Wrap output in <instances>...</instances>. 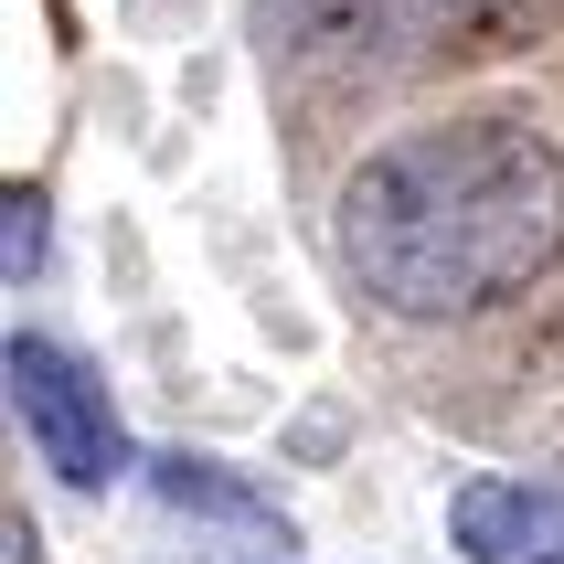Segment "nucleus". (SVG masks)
<instances>
[{
    "label": "nucleus",
    "mask_w": 564,
    "mask_h": 564,
    "mask_svg": "<svg viewBox=\"0 0 564 564\" xmlns=\"http://www.w3.org/2000/svg\"><path fill=\"white\" fill-rule=\"evenodd\" d=\"M341 267L394 319H458L533 288L564 246V160L522 118H437L341 182Z\"/></svg>",
    "instance_id": "1"
},
{
    "label": "nucleus",
    "mask_w": 564,
    "mask_h": 564,
    "mask_svg": "<svg viewBox=\"0 0 564 564\" xmlns=\"http://www.w3.org/2000/svg\"><path fill=\"white\" fill-rule=\"evenodd\" d=\"M11 405H22L43 469H64L75 490H107V479L128 469V426H118V405H107V383L64 341H43V330L11 341Z\"/></svg>",
    "instance_id": "2"
},
{
    "label": "nucleus",
    "mask_w": 564,
    "mask_h": 564,
    "mask_svg": "<svg viewBox=\"0 0 564 564\" xmlns=\"http://www.w3.org/2000/svg\"><path fill=\"white\" fill-rule=\"evenodd\" d=\"M447 533L469 564H564V490L533 479H469L447 501Z\"/></svg>",
    "instance_id": "3"
},
{
    "label": "nucleus",
    "mask_w": 564,
    "mask_h": 564,
    "mask_svg": "<svg viewBox=\"0 0 564 564\" xmlns=\"http://www.w3.org/2000/svg\"><path fill=\"white\" fill-rule=\"evenodd\" d=\"M267 11H288L310 43H351V32H362V43H383V32H405L426 0H267Z\"/></svg>",
    "instance_id": "4"
},
{
    "label": "nucleus",
    "mask_w": 564,
    "mask_h": 564,
    "mask_svg": "<svg viewBox=\"0 0 564 564\" xmlns=\"http://www.w3.org/2000/svg\"><path fill=\"white\" fill-rule=\"evenodd\" d=\"M160 501L171 511H224V522H267V501H256L246 479L203 469V458H160Z\"/></svg>",
    "instance_id": "5"
},
{
    "label": "nucleus",
    "mask_w": 564,
    "mask_h": 564,
    "mask_svg": "<svg viewBox=\"0 0 564 564\" xmlns=\"http://www.w3.org/2000/svg\"><path fill=\"white\" fill-rule=\"evenodd\" d=\"M0 214H11V278H32V267H43V192L11 182V203H0Z\"/></svg>",
    "instance_id": "6"
}]
</instances>
